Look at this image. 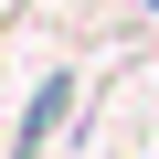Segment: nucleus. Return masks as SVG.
<instances>
[{"label": "nucleus", "instance_id": "nucleus-1", "mask_svg": "<svg viewBox=\"0 0 159 159\" xmlns=\"http://www.w3.org/2000/svg\"><path fill=\"white\" fill-rule=\"evenodd\" d=\"M64 106H74V74H43V96H32V117L11 127V159H43V138L64 127Z\"/></svg>", "mask_w": 159, "mask_h": 159}]
</instances>
